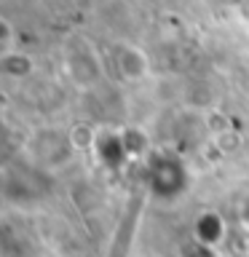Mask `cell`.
<instances>
[{
	"label": "cell",
	"instance_id": "obj_5",
	"mask_svg": "<svg viewBox=\"0 0 249 257\" xmlns=\"http://www.w3.org/2000/svg\"><path fill=\"white\" fill-rule=\"evenodd\" d=\"M67 72L78 86H91L99 80V62L88 48L86 51H72L67 56Z\"/></svg>",
	"mask_w": 249,
	"mask_h": 257
},
{
	"label": "cell",
	"instance_id": "obj_9",
	"mask_svg": "<svg viewBox=\"0 0 249 257\" xmlns=\"http://www.w3.org/2000/svg\"><path fill=\"white\" fill-rule=\"evenodd\" d=\"M182 257H217V249H209L204 244H198V241H190L182 249Z\"/></svg>",
	"mask_w": 249,
	"mask_h": 257
},
{
	"label": "cell",
	"instance_id": "obj_2",
	"mask_svg": "<svg viewBox=\"0 0 249 257\" xmlns=\"http://www.w3.org/2000/svg\"><path fill=\"white\" fill-rule=\"evenodd\" d=\"M193 241H198V244H204L209 249H220L228 241V222H225V217L220 212H214V209L201 212L196 217V222H193Z\"/></svg>",
	"mask_w": 249,
	"mask_h": 257
},
{
	"label": "cell",
	"instance_id": "obj_7",
	"mask_svg": "<svg viewBox=\"0 0 249 257\" xmlns=\"http://www.w3.org/2000/svg\"><path fill=\"white\" fill-rule=\"evenodd\" d=\"M153 174H161V177H174V180H182V169H180V166H174V172H172V174H164V166H161L158 161H156V166H153ZM158 188L164 190V193H177V190H180V185H177V182H172V180H161V182H158Z\"/></svg>",
	"mask_w": 249,
	"mask_h": 257
},
{
	"label": "cell",
	"instance_id": "obj_4",
	"mask_svg": "<svg viewBox=\"0 0 249 257\" xmlns=\"http://www.w3.org/2000/svg\"><path fill=\"white\" fill-rule=\"evenodd\" d=\"M94 156L99 158L102 166L107 169H120L129 161L126 145H123V134L118 132H99L94 142Z\"/></svg>",
	"mask_w": 249,
	"mask_h": 257
},
{
	"label": "cell",
	"instance_id": "obj_6",
	"mask_svg": "<svg viewBox=\"0 0 249 257\" xmlns=\"http://www.w3.org/2000/svg\"><path fill=\"white\" fill-rule=\"evenodd\" d=\"M0 72L8 78H24L32 72V59L19 51H8L6 56H0Z\"/></svg>",
	"mask_w": 249,
	"mask_h": 257
},
{
	"label": "cell",
	"instance_id": "obj_8",
	"mask_svg": "<svg viewBox=\"0 0 249 257\" xmlns=\"http://www.w3.org/2000/svg\"><path fill=\"white\" fill-rule=\"evenodd\" d=\"M14 30L6 19H0V56H6L8 51H14Z\"/></svg>",
	"mask_w": 249,
	"mask_h": 257
},
{
	"label": "cell",
	"instance_id": "obj_1",
	"mask_svg": "<svg viewBox=\"0 0 249 257\" xmlns=\"http://www.w3.org/2000/svg\"><path fill=\"white\" fill-rule=\"evenodd\" d=\"M30 153H32V161L38 166L48 169V172H56V169L70 166L78 150L72 148L70 134H62L56 128H43V132H38L32 137Z\"/></svg>",
	"mask_w": 249,
	"mask_h": 257
},
{
	"label": "cell",
	"instance_id": "obj_3",
	"mask_svg": "<svg viewBox=\"0 0 249 257\" xmlns=\"http://www.w3.org/2000/svg\"><path fill=\"white\" fill-rule=\"evenodd\" d=\"M115 67H118V72H120L123 80L137 83V80H142L150 72V59H148V54H145L140 46L123 43L115 51Z\"/></svg>",
	"mask_w": 249,
	"mask_h": 257
}]
</instances>
